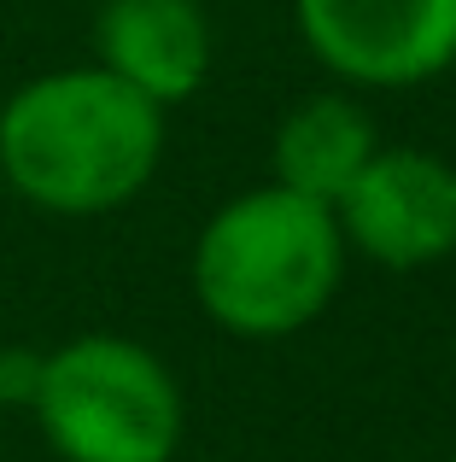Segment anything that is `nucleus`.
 Segmentation results:
<instances>
[{"mask_svg":"<svg viewBox=\"0 0 456 462\" xmlns=\"http://www.w3.org/2000/svg\"><path fill=\"white\" fill-rule=\"evenodd\" d=\"M164 158V112L100 65L30 77L0 106V176L53 217H105L147 193Z\"/></svg>","mask_w":456,"mask_h":462,"instance_id":"1","label":"nucleus"},{"mask_svg":"<svg viewBox=\"0 0 456 462\" xmlns=\"http://www.w3.org/2000/svg\"><path fill=\"white\" fill-rule=\"evenodd\" d=\"M194 299L234 339H287L333 305L345 275V240L328 205L298 193L246 188L211 211L194 240Z\"/></svg>","mask_w":456,"mask_h":462,"instance_id":"2","label":"nucleus"},{"mask_svg":"<svg viewBox=\"0 0 456 462\" xmlns=\"http://www.w3.org/2000/svg\"><path fill=\"white\" fill-rule=\"evenodd\" d=\"M30 410L65 462H170L187 428L176 374L123 334H77L47 351Z\"/></svg>","mask_w":456,"mask_h":462,"instance_id":"3","label":"nucleus"},{"mask_svg":"<svg viewBox=\"0 0 456 462\" xmlns=\"http://www.w3.org/2000/svg\"><path fill=\"white\" fill-rule=\"evenodd\" d=\"M293 23L351 88H415L456 65V0H293Z\"/></svg>","mask_w":456,"mask_h":462,"instance_id":"4","label":"nucleus"},{"mask_svg":"<svg viewBox=\"0 0 456 462\" xmlns=\"http://www.w3.org/2000/svg\"><path fill=\"white\" fill-rule=\"evenodd\" d=\"M345 252L380 270H427L456 252V164L427 147H380L333 205Z\"/></svg>","mask_w":456,"mask_h":462,"instance_id":"5","label":"nucleus"},{"mask_svg":"<svg viewBox=\"0 0 456 462\" xmlns=\"http://www.w3.org/2000/svg\"><path fill=\"white\" fill-rule=\"evenodd\" d=\"M94 65L159 112L194 100L211 77V18L199 0H105L94 18Z\"/></svg>","mask_w":456,"mask_h":462,"instance_id":"6","label":"nucleus"},{"mask_svg":"<svg viewBox=\"0 0 456 462\" xmlns=\"http://www.w3.org/2000/svg\"><path fill=\"white\" fill-rule=\"evenodd\" d=\"M380 152L375 117L351 94H305L275 129V188L298 193L310 205H340L351 181Z\"/></svg>","mask_w":456,"mask_h":462,"instance_id":"7","label":"nucleus"},{"mask_svg":"<svg viewBox=\"0 0 456 462\" xmlns=\"http://www.w3.org/2000/svg\"><path fill=\"white\" fill-rule=\"evenodd\" d=\"M35 386H41V357L35 351H0V398L35 404Z\"/></svg>","mask_w":456,"mask_h":462,"instance_id":"8","label":"nucleus"},{"mask_svg":"<svg viewBox=\"0 0 456 462\" xmlns=\"http://www.w3.org/2000/svg\"><path fill=\"white\" fill-rule=\"evenodd\" d=\"M451 462H456V451H451Z\"/></svg>","mask_w":456,"mask_h":462,"instance_id":"9","label":"nucleus"}]
</instances>
